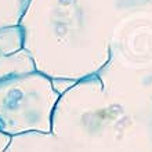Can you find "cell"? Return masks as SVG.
I'll return each instance as SVG.
<instances>
[{
    "label": "cell",
    "mask_w": 152,
    "mask_h": 152,
    "mask_svg": "<svg viewBox=\"0 0 152 152\" xmlns=\"http://www.w3.org/2000/svg\"><path fill=\"white\" fill-rule=\"evenodd\" d=\"M50 136L56 152H152V88L108 61L61 96Z\"/></svg>",
    "instance_id": "cell-1"
},
{
    "label": "cell",
    "mask_w": 152,
    "mask_h": 152,
    "mask_svg": "<svg viewBox=\"0 0 152 152\" xmlns=\"http://www.w3.org/2000/svg\"><path fill=\"white\" fill-rule=\"evenodd\" d=\"M61 96L54 80L39 71L0 80V132L11 137L51 133Z\"/></svg>",
    "instance_id": "cell-2"
},
{
    "label": "cell",
    "mask_w": 152,
    "mask_h": 152,
    "mask_svg": "<svg viewBox=\"0 0 152 152\" xmlns=\"http://www.w3.org/2000/svg\"><path fill=\"white\" fill-rule=\"evenodd\" d=\"M35 71V62L24 48V32L21 26L0 29V80Z\"/></svg>",
    "instance_id": "cell-3"
},
{
    "label": "cell",
    "mask_w": 152,
    "mask_h": 152,
    "mask_svg": "<svg viewBox=\"0 0 152 152\" xmlns=\"http://www.w3.org/2000/svg\"><path fill=\"white\" fill-rule=\"evenodd\" d=\"M11 141H12L11 136L0 132V152H8V147L11 144Z\"/></svg>",
    "instance_id": "cell-4"
}]
</instances>
